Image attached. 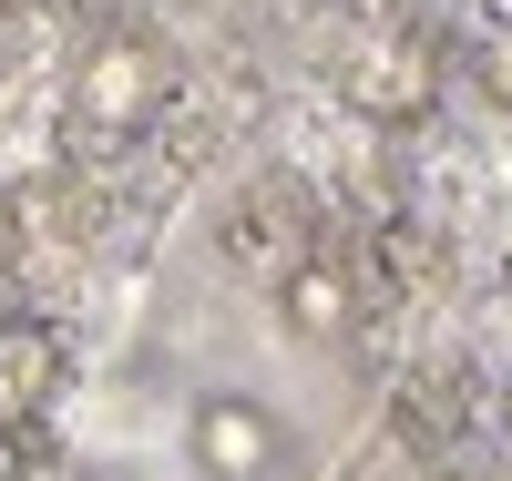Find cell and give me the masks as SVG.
<instances>
[{"instance_id": "cell-1", "label": "cell", "mask_w": 512, "mask_h": 481, "mask_svg": "<svg viewBox=\"0 0 512 481\" xmlns=\"http://www.w3.org/2000/svg\"><path fill=\"white\" fill-rule=\"evenodd\" d=\"M185 451H195L205 481H267V471H277V410L216 389V400L185 410Z\"/></svg>"}, {"instance_id": "cell-2", "label": "cell", "mask_w": 512, "mask_h": 481, "mask_svg": "<svg viewBox=\"0 0 512 481\" xmlns=\"http://www.w3.org/2000/svg\"><path fill=\"white\" fill-rule=\"evenodd\" d=\"M431 93H441V72H431V41H369V52L349 62V103L359 113H379V123H420L431 113Z\"/></svg>"}, {"instance_id": "cell-3", "label": "cell", "mask_w": 512, "mask_h": 481, "mask_svg": "<svg viewBox=\"0 0 512 481\" xmlns=\"http://www.w3.org/2000/svg\"><path fill=\"white\" fill-rule=\"evenodd\" d=\"M277 308H287V328L297 338H349V318H359V277L338 267V256H297V267L277 277Z\"/></svg>"}, {"instance_id": "cell-4", "label": "cell", "mask_w": 512, "mask_h": 481, "mask_svg": "<svg viewBox=\"0 0 512 481\" xmlns=\"http://www.w3.org/2000/svg\"><path fill=\"white\" fill-rule=\"evenodd\" d=\"M164 93H154V62L134 52V41H103L93 52V72H82V113L103 123V134H123V123H144Z\"/></svg>"}, {"instance_id": "cell-5", "label": "cell", "mask_w": 512, "mask_h": 481, "mask_svg": "<svg viewBox=\"0 0 512 481\" xmlns=\"http://www.w3.org/2000/svg\"><path fill=\"white\" fill-rule=\"evenodd\" d=\"M52 379H62V338L41 328V318H0V410H41L52 400Z\"/></svg>"}, {"instance_id": "cell-6", "label": "cell", "mask_w": 512, "mask_h": 481, "mask_svg": "<svg viewBox=\"0 0 512 481\" xmlns=\"http://www.w3.org/2000/svg\"><path fill=\"white\" fill-rule=\"evenodd\" d=\"M31 451H41L31 430H21V420H0V481H21V471H31Z\"/></svg>"}, {"instance_id": "cell-7", "label": "cell", "mask_w": 512, "mask_h": 481, "mask_svg": "<svg viewBox=\"0 0 512 481\" xmlns=\"http://www.w3.org/2000/svg\"><path fill=\"white\" fill-rule=\"evenodd\" d=\"M226 246L246 256V267H256V256H267V267H277V236H267V226H256V215H236V226H226Z\"/></svg>"}, {"instance_id": "cell-8", "label": "cell", "mask_w": 512, "mask_h": 481, "mask_svg": "<svg viewBox=\"0 0 512 481\" xmlns=\"http://www.w3.org/2000/svg\"><path fill=\"white\" fill-rule=\"evenodd\" d=\"M11 236H21V226H11V205H0V246H11Z\"/></svg>"}, {"instance_id": "cell-9", "label": "cell", "mask_w": 512, "mask_h": 481, "mask_svg": "<svg viewBox=\"0 0 512 481\" xmlns=\"http://www.w3.org/2000/svg\"><path fill=\"white\" fill-rule=\"evenodd\" d=\"M502 297H512V246H502Z\"/></svg>"}, {"instance_id": "cell-10", "label": "cell", "mask_w": 512, "mask_h": 481, "mask_svg": "<svg viewBox=\"0 0 512 481\" xmlns=\"http://www.w3.org/2000/svg\"><path fill=\"white\" fill-rule=\"evenodd\" d=\"M0 31H11V0H0Z\"/></svg>"}, {"instance_id": "cell-11", "label": "cell", "mask_w": 512, "mask_h": 481, "mask_svg": "<svg viewBox=\"0 0 512 481\" xmlns=\"http://www.w3.org/2000/svg\"><path fill=\"white\" fill-rule=\"evenodd\" d=\"M502 420H512V389H502Z\"/></svg>"}]
</instances>
